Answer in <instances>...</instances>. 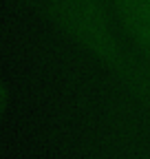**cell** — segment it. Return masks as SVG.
<instances>
[{
  "mask_svg": "<svg viewBox=\"0 0 150 159\" xmlns=\"http://www.w3.org/2000/svg\"><path fill=\"white\" fill-rule=\"evenodd\" d=\"M58 20L64 29L99 55L115 53V40L95 0H55Z\"/></svg>",
  "mask_w": 150,
  "mask_h": 159,
  "instance_id": "obj_1",
  "label": "cell"
},
{
  "mask_svg": "<svg viewBox=\"0 0 150 159\" xmlns=\"http://www.w3.org/2000/svg\"><path fill=\"white\" fill-rule=\"evenodd\" d=\"M117 7L130 33L150 55V0H117Z\"/></svg>",
  "mask_w": 150,
  "mask_h": 159,
  "instance_id": "obj_2",
  "label": "cell"
}]
</instances>
